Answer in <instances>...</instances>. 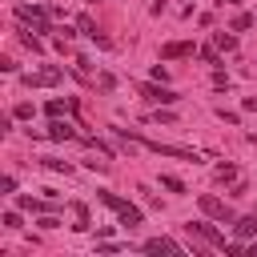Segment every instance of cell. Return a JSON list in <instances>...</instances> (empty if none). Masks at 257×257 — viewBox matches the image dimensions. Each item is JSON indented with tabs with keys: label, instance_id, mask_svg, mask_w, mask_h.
<instances>
[{
	"label": "cell",
	"instance_id": "cell-11",
	"mask_svg": "<svg viewBox=\"0 0 257 257\" xmlns=\"http://www.w3.org/2000/svg\"><path fill=\"white\" fill-rule=\"evenodd\" d=\"M233 233H237V237H253V233H257V213H253V217H237V221H233Z\"/></svg>",
	"mask_w": 257,
	"mask_h": 257
},
{
	"label": "cell",
	"instance_id": "cell-15",
	"mask_svg": "<svg viewBox=\"0 0 257 257\" xmlns=\"http://www.w3.org/2000/svg\"><path fill=\"white\" fill-rule=\"evenodd\" d=\"M197 56H201V60H209V64H221V56H217V44H205V48H197Z\"/></svg>",
	"mask_w": 257,
	"mask_h": 257
},
{
	"label": "cell",
	"instance_id": "cell-2",
	"mask_svg": "<svg viewBox=\"0 0 257 257\" xmlns=\"http://www.w3.org/2000/svg\"><path fill=\"white\" fill-rule=\"evenodd\" d=\"M16 20L32 24V32H52V28H48V12H44L36 0H32V4H20V8H16Z\"/></svg>",
	"mask_w": 257,
	"mask_h": 257
},
{
	"label": "cell",
	"instance_id": "cell-13",
	"mask_svg": "<svg viewBox=\"0 0 257 257\" xmlns=\"http://www.w3.org/2000/svg\"><path fill=\"white\" fill-rule=\"evenodd\" d=\"M213 44L225 48V52H233V48H237V36H229V32H213Z\"/></svg>",
	"mask_w": 257,
	"mask_h": 257
},
{
	"label": "cell",
	"instance_id": "cell-21",
	"mask_svg": "<svg viewBox=\"0 0 257 257\" xmlns=\"http://www.w3.org/2000/svg\"><path fill=\"white\" fill-rule=\"evenodd\" d=\"M0 221H4V225H8V229H20V213H12V209H8V213H4V217H0Z\"/></svg>",
	"mask_w": 257,
	"mask_h": 257
},
{
	"label": "cell",
	"instance_id": "cell-6",
	"mask_svg": "<svg viewBox=\"0 0 257 257\" xmlns=\"http://www.w3.org/2000/svg\"><path fill=\"white\" fill-rule=\"evenodd\" d=\"M141 249H145V253H169V257H185V245H181V241H173V237H149Z\"/></svg>",
	"mask_w": 257,
	"mask_h": 257
},
{
	"label": "cell",
	"instance_id": "cell-12",
	"mask_svg": "<svg viewBox=\"0 0 257 257\" xmlns=\"http://www.w3.org/2000/svg\"><path fill=\"white\" fill-rule=\"evenodd\" d=\"M16 205H20V209H32V213H48V209H52L48 201H32L28 193H20V197H16Z\"/></svg>",
	"mask_w": 257,
	"mask_h": 257
},
{
	"label": "cell",
	"instance_id": "cell-7",
	"mask_svg": "<svg viewBox=\"0 0 257 257\" xmlns=\"http://www.w3.org/2000/svg\"><path fill=\"white\" fill-rule=\"evenodd\" d=\"M60 76H64L60 68H40V72H24L20 80H24L28 88H48V84H60Z\"/></svg>",
	"mask_w": 257,
	"mask_h": 257
},
{
	"label": "cell",
	"instance_id": "cell-22",
	"mask_svg": "<svg viewBox=\"0 0 257 257\" xmlns=\"http://www.w3.org/2000/svg\"><path fill=\"white\" fill-rule=\"evenodd\" d=\"M225 253H229V257H241V253H245V245H241V241H229V245H225Z\"/></svg>",
	"mask_w": 257,
	"mask_h": 257
},
{
	"label": "cell",
	"instance_id": "cell-9",
	"mask_svg": "<svg viewBox=\"0 0 257 257\" xmlns=\"http://www.w3.org/2000/svg\"><path fill=\"white\" fill-rule=\"evenodd\" d=\"M197 48L189 44V40H169L165 48H161V60H181V56H193Z\"/></svg>",
	"mask_w": 257,
	"mask_h": 257
},
{
	"label": "cell",
	"instance_id": "cell-1",
	"mask_svg": "<svg viewBox=\"0 0 257 257\" xmlns=\"http://www.w3.org/2000/svg\"><path fill=\"white\" fill-rule=\"evenodd\" d=\"M96 201H100V205H108V209L120 217V225H128V229H133V225H141V209H137V205H128L124 197H116V193H108V189H96Z\"/></svg>",
	"mask_w": 257,
	"mask_h": 257
},
{
	"label": "cell",
	"instance_id": "cell-10",
	"mask_svg": "<svg viewBox=\"0 0 257 257\" xmlns=\"http://www.w3.org/2000/svg\"><path fill=\"white\" fill-rule=\"evenodd\" d=\"M48 137H52V141H72L76 133H72V124H68V120L52 116V124H48Z\"/></svg>",
	"mask_w": 257,
	"mask_h": 257
},
{
	"label": "cell",
	"instance_id": "cell-3",
	"mask_svg": "<svg viewBox=\"0 0 257 257\" xmlns=\"http://www.w3.org/2000/svg\"><path fill=\"white\" fill-rule=\"evenodd\" d=\"M201 213H205V217H213V221H229V225L237 221V217H233V209H229L221 197H213V193H201Z\"/></svg>",
	"mask_w": 257,
	"mask_h": 257
},
{
	"label": "cell",
	"instance_id": "cell-14",
	"mask_svg": "<svg viewBox=\"0 0 257 257\" xmlns=\"http://www.w3.org/2000/svg\"><path fill=\"white\" fill-rule=\"evenodd\" d=\"M72 213H76V225L72 229H88L92 221H88V205H72Z\"/></svg>",
	"mask_w": 257,
	"mask_h": 257
},
{
	"label": "cell",
	"instance_id": "cell-16",
	"mask_svg": "<svg viewBox=\"0 0 257 257\" xmlns=\"http://www.w3.org/2000/svg\"><path fill=\"white\" fill-rule=\"evenodd\" d=\"M249 24H253V16H249V12H241V16H237V20H233V28H229V32H245V28H249Z\"/></svg>",
	"mask_w": 257,
	"mask_h": 257
},
{
	"label": "cell",
	"instance_id": "cell-4",
	"mask_svg": "<svg viewBox=\"0 0 257 257\" xmlns=\"http://www.w3.org/2000/svg\"><path fill=\"white\" fill-rule=\"evenodd\" d=\"M149 153H161V157H177V161H201L193 149H185V145H161V141H141Z\"/></svg>",
	"mask_w": 257,
	"mask_h": 257
},
{
	"label": "cell",
	"instance_id": "cell-19",
	"mask_svg": "<svg viewBox=\"0 0 257 257\" xmlns=\"http://www.w3.org/2000/svg\"><path fill=\"white\" fill-rule=\"evenodd\" d=\"M161 185H165V189H169V193H185V185H181V181H177V177H161Z\"/></svg>",
	"mask_w": 257,
	"mask_h": 257
},
{
	"label": "cell",
	"instance_id": "cell-5",
	"mask_svg": "<svg viewBox=\"0 0 257 257\" xmlns=\"http://www.w3.org/2000/svg\"><path fill=\"white\" fill-rule=\"evenodd\" d=\"M185 229H189V233H197L201 241H209L213 249H225V245H229V241H225V233H217V229H213L209 221H189Z\"/></svg>",
	"mask_w": 257,
	"mask_h": 257
},
{
	"label": "cell",
	"instance_id": "cell-23",
	"mask_svg": "<svg viewBox=\"0 0 257 257\" xmlns=\"http://www.w3.org/2000/svg\"><path fill=\"white\" fill-rule=\"evenodd\" d=\"M245 108H257V96H249V100H245Z\"/></svg>",
	"mask_w": 257,
	"mask_h": 257
},
{
	"label": "cell",
	"instance_id": "cell-8",
	"mask_svg": "<svg viewBox=\"0 0 257 257\" xmlns=\"http://www.w3.org/2000/svg\"><path fill=\"white\" fill-rule=\"evenodd\" d=\"M141 88V96L145 100H153V104H177L181 96L173 92V88H165V84H137Z\"/></svg>",
	"mask_w": 257,
	"mask_h": 257
},
{
	"label": "cell",
	"instance_id": "cell-18",
	"mask_svg": "<svg viewBox=\"0 0 257 257\" xmlns=\"http://www.w3.org/2000/svg\"><path fill=\"white\" fill-rule=\"evenodd\" d=\"M217 181H237V169H233V165H221V169H217Z\"/></svg>",
	"mask_w": 257,
	"mask_h": 257
},
{
	"label": "cell",
	"instance_id": "cell-17",
	"mask_svg": "<svg viewBox=\"0 0 257 257\" xmlns=\"http://www.w3.org/2000/svg\"><path fill=\"white\" fill-rule=\"evenodd\" d=\"M64 108H72V100H48V116H60Z\"/></svg>",
	"mask_w": 257,
	"mask_h": 257
},
{
	"label": "cell",
	"instance_id": "cell-20",
	"mask_svg": "<svg viewBox=\"0 0 257 257\" xmlns=\"http://www.w3.org/2000/svg\"><path fill=\"white\" fill-rule=\"evenodd\" d=\"M12 116H20V120H28V116H32V104H28V100H24V104H16V108H12Z\"/></svg>",
	"mask_w": 257,
	"mask_h": 257
}]
</instances>
